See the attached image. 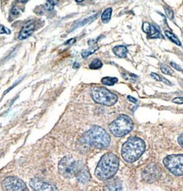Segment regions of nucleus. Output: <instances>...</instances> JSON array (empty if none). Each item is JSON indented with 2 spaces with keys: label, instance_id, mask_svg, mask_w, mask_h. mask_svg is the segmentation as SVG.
Here are the masks:
<instances>
[{
  "label": "nucleus",
  "instance_id": "1",
  "mask_svg": "<svg viewBox=\"0 0 183 191\" xmlns=\"http://www.w3.org/2000/svg\"><path fill=\"white\" fill-rule=\"evenodd\" d=\"M118 166L119 160L117 155L112 153L105 154L95 169V176L103 181L110 179L117 173Z\"/></svg>",
  "mask_w": 183,
  "mask_h": 191
},
{
  "label": "nucleus",
  "instance_id": "2",
  "mask_svg": "<svg viewBox=\"0 0 183 191\" xmlns=\"http://www.w3.org/2000/svg\"><path fill=\"white\" fill-rule=\"evenodd\" d=\"M145 143L139 137H130L122 146L121 155L128 163H133L142 156L145 150Z\"/></svg>",
  "mask_w": 183,
  "mask_h": 191
},
{
  "label": "nucleus",
  "instance_id": "3",
  "mask_svg": "<svg viewBox=\"0 0 183 191\" xmlns=\"http://www.w3.org/2000/svg\"><path fill=\"white\" fill-rule=\"evenodd\" d=\"M83 139L90 146L99 148H107L110 143V137L100 126H93L83 135Z\"/></svg>",
  "mask_w": 183,
  "mask_h": 191
},
{
  "label": "nucleus",
  "instance_id": "4",
  "mask_svg": "<svg viewBox=\"0 0 183 191\" xmlns=\"http://www.w3.org/2000/svg\"><path fill=\"white\" fill-rule=\"evenodd\" d=\"M133 123L132 119L125 115H121L109 126L110 132L116 137H123L132 130Z\"/></svg>",
  "mask_w": 183,
  "mask_h": 191
},
{
  "label": "nucleus",
  "instance_id": "5",
  "mask_svg": "<svg viewBox=\"0 0 183 191\" xmlns=\"http://www.w3.org/2000/svg\"><path fill=\"white\" fill-rule=\"evenodd\" d=\"M92 100L97 104L111 106L117 103L118 97L107 88L103 87H95L92 88L90 92Z\"/></svg>",
  "mask_w": 183,
  "mask_h": 191
},
{
  "label": "nucleus",
  "instance_id": "6",
  "mask_svg": "<svg viewBox=\"0 0 183 191\" xmlns=\"http://www.w3.org/2000/svg\"><path fill=\"white\" fill-rule=\"evenodd\" d=\"M81 169V162L71 156L63 157L59 164V171L65 178H72L76 176Z\"/></svg>",
  "mask_w": 183,
  "mask_h": 191
},
{
  "label": "nucleus",
  "instance_id": "7",
  "mask_svg": "<svg viewBox=\"0 0 183 191\" xmlns=\"http://www.w3.org/2000/svg\"><path fill=\"white\" fill-rule=\"evenodd\" d=\"M163 164L174 175H183V154L169 155L164 159Z\"/></svg>",
  "mask_w": 183,
  "mask_h": 191
},
{
  "label": "nucleus",
  "instance_id": "8",
  "mask_svg": "<svg viewBox=\"0 0 183 191\" xmlns=\"http://www.w3.org/2000/svg\"><path fill=\"white\" fill-rule=\"evenodd\" d=\"M2 187L6 190L23 191L28 190L27 186L23 180L17 177H8L2 182Z\"/></svg>",
  "mask_w": 183,
  "mask_h": 191
},
{
  "label": "nucleus",
  "instance_id": "9",
  "mask_svg": "<svg viewBox=\"0 0 183 191\" xmlns=\"http://www.w3.org/2000/svg\"><path fill=\"white\" fill-rule=\"evenodd\" d=\"M29 184L31 188L34 190H58L56 186L52 183L44 182L37 178L31 179Z\"/></svg>",
  "mask_w": 183,
  "mask_h": 191
},
{
  "label": "nucleus",
  "instance_id": "10",
  "mask_svg": "<svg viewBox=\"0 0 183 191\" xmlns=\"http://www.w3.org/2000/svg\"><path fill=\"white\" fill-rule=\"evenodd\" d=\"M159 170L156 165H149L143 172V178L148 182H152L156 180L157 177L160 175Z\"/></svg>",
  "mask_w": 183,
  "mask_h": 191
},
{
  "label": "nucleus",
  "instance_id": "11",
  "mask_svg": "<svg viewBox=\"0 0 183 191\" xmlns=\"http://www.w3.org/2000/svg\"><path fill=\"white\" fill-rule=\"evenodd\" d=\"M35 30V25L33 22H29L24 25L20 33L19 34V40H25V39L29 37L30 35L33 33V32Z\"/></svg>",
  "mask_w": 183,
  "mask_h": 191
},
{
  "label": "nucleus",
  "instance_id": "12",
  "mask_svg": "<svg viewBox=\"0 0 183 191\" xmlns=\"http://www.w3.org/2000/svg\"><path fill=\"white\" fill-rule=\"evenodd\" d=\"M77 178L81 183H86L90 179V174L87 170L86 169H81L77 173Z\"/></svg>",
  "mask_w": 183,
  "mask_h": 191
},
{
  "label": "nucleus",
  "instance_id": "13",
  "mask_svg": "<svg viewBox=\"0 0 183 191\" xmlns=\"http://www.w3.org/2000/svg\"><path fill=\"white\" fill-rule=\"evenodd\" d=\"M114 53L118 57H125L128 53V48L125 46H117L113 48Z\"/></svg>",
  "mask_w": 183,
  "mask_h": 191
},
{
  "label": "nucleus",
  "instance_id": "14",
  "mask_svg": "<svg viewBox=\"0 0 183 191\" xmlns=\"http://www.w3.org/2000/svg\"><path fill=\"white\" fill-rule=\"evenodd\" d=\"M105 188L108 190H120L122 189V186L121 182H118L117 179H114L109 182Z\"/></svg>",
  "mask_w": 183,
  "mask_h": 191
},
{
  "label": "nucleus",
  "instance_id": "15",
  "mask_svg": "<svg viewBox=\"0 0 183 191\" xmlns=\"http://www.w3.org/2000/svg\"><path fill=\"white\" fill-rule=\"evenodd\" d=\"M112 13V9L111 8H108L107 9H105L103 13H102L101 15L102 22L103 23H108L110 22V20L111 19Z\"/></svg>",
  "mask_w": 183,
  "mask_h": 191
},
{
  "label": "nucleus",
  "instance_id": "16",
  "mask_svg": "<svg viewBox=\"0 0 183 191\" xmlns=\"http://www.w3.org/2000/svg\"><path fill=\"white\" fill-rule=\"evenodd\" d=\"M118 82V79L117 77H106L102 79L101 82L104 85L106 86H113L116 83Z\"/></svg>",
  "mask_w": 183,
  "mask_h": 191
},
{
  "label": "nucleus",
  "instance_id": "17",
  "mask_svg": "<svg viewBox=\"0 0 183 191\" xmlns=\"http://www.w3.org/2000/svg\"><path fill=\"white\" fill-rule=\"evenodd\" d=\"M165 35H166V36L170 39L172 42H174V43H175V44H177L178 46H181V43H180V40H178V38L175 36L174 33H172L171 32L168 31V30L165 31Z\"/></svg>",
  "mask_w": 183,
  "mask_h": 191
},
{
  "label": "nucleus",
  "instance_id": "18",
  "mask_svg": "<svg viewBox=\"0 0 183 191\" xmlns=\"http://www.w3.org/2000/svg\"><path fill=\"white\" fill-rule=\"evenodd\" d=\"M97 16V15H94V16L90 17H88V18H86V19H83V20L81 21V22H79V23L76 24L75 25L73 26V29H72V30L75 29V28H79V27H81V26H84V25H86V24H87V23L90 22L91 21H92V20H94V19H96Z\"/></svg>",
  "mask_w": 183,
  "mask_h": 191
},
{
  "label": "nucleus",
  "instance_id": "19",
  "mask_svg": "<svg viewBox=\"0 0 183 191\" xmlns=\"http://www.w3.org/2000/svg\"><path fill=\"white\" fill-rule=\"evenodd\" d=\"M102 66H103V63L101 62V60L97 59H94V61H92L90 63L89 67L90 69L96 70V69H98V68H101Z\"/></svg>",
  "mask_w": 183,
  "mask_h": 191
},
{
  "label": "nucleus",
  "instance_id": "20",
  "mask_svg": "<svg viewBox=\"0 0 183 191\" xmlns=\"http://www.w3.org/2000/svg\"><path fill=\"white\" fill-rule=\"evenodd\" d=\"M97 49H98V46L90 48H89V49H86V50H83V51H82V52H81L82 57H83V58H86V57H87L90 56V55L93 54L95 51H97Z\"/></svg>",
  "mask_w": 183,
  "mask_h": 191
},
{
  "label": "nucleus",
  "instance_id": "21",
  "mask_svg": "<svg viewBox=\"0 0 183 191\" xmlns=\"http://www.w3.org/2000/svg\"><path fill=\"white\" fill-rule=\"evenodd\" d=\"M160 68H161L162 72H163L165 74H166V75H171L172 74L174 73V71L170 68V67L166 66V65H165V64H161L160 65Z\"/></svg>",
  "mask_w": 183,
  "mask_h": 191
},
{
  "label": "nucleus",
  "instance_id": "22",
  "mask_svg": "<svg viewBox=\"0 0 183 191\" xmlns=\"http://www.w3.org/2000/svg\"><path fill=\"white\" fill-rule=\"evenodd\" d=\"M164 8H165V13H166V15H167V17H168V18L170 19H171V20L173 19H174V17L173 10H172L171 8H169V7H166V6H165Z\"/></svg>",
  "mask_w": 183,
  "mask_h": 191
},
{
  "label": "nucleus",
  "instance_id": "23",
  "mask_svg": "<svg viewBox=\"0 0 183 191\" xmlns=\"http://www.w3.org/2000/svg\"><path fill=\"white\" fill-rule=\"evenodd\" d=\"M151 25H152V24H150L148 22H144L143 24V30L147 35L149 34V31H150Z\"/></svg>",
  "mask_w": 183,
  "mask_h": 191
},
{
  "label": "nucleus",
  "instance_id": "24",
  "mask_svg": "<svg viewBox=\"0 0 183 191\" xmlns=\"http://www.w3.org/2000/svg\"><path fill=\"white\" fill-rule=\"evenodd\" d=\"M3 33L9 35L11 33V31H10L8 28L5 27L4 26L0 25V34H3Z\"/></svg>",
  "mask_w": 183,
  "mask_h": 191
},
{
  "label": "nucleus",
  "instance_id": "25",
  "mask_svg": "<svg viewBox=\"0 0 183 191\" xmlns=\"http://www.w3.org/2000/svg\"><path fill=\"white\" fill-rule=\"evenodd\" d=\"M173 102L178 104H183V97H176L173 100Z\"/></svg>",
  "mask_w": 183,
  "mask_h": 191
},
{
  "label": "nucleus",
  "instance_id": "26",
  "mask_svg": "<svg viewBox=\"0 0 183 191\" xmlns=\"http://www.w3.org/2000/svg\"><path fill=\"white\" fill-rule=\"evenodd\" d=\"M171 65L174 67V68H175L176 70H178V71H181V72H183V70L181 68L180 66H179L178 64H176V63H174V62H171Z\"/></svg>",
  "mask_w": 183,
  "mask_h": 191
},
{
  "label": "nucleus",
  "instance_id": "27",
  "mask_svg": "<svg viewBox=\"0 0 183 191\" xmlns=\"http://www.w3.org/2000/svg\"><path fill=\"white\" fill-rule=\"evenodd\" d=\"M151 76H152L154 79H156L157 81H161L162 80V77H160L159 75H157L156 73H151Z\"/></svg>",
  "mask_w": 183,
  "mask_h": 191
},
{
  "label": "nucleus",
  "instance_id": "28",
  "mask_svg": "<svg viewBox=\"0 0 183 191\" xmlns=\"http://www.w3.org/2000/svg\"><path fill=\"white\" fill-rule=\"evenodd\" d=\"M178 141L179 144H180L181 146H182V147H183V133H182V134H181V135H180V137H178Z\"/></svg>",
  "mask_w": 183,
  "mask_h": 191
},
{
  "label": "nucleus",
  "instance_id": "29",
  "mask_svg": "<svg viewBox=\"0 0 183 191\" xmlns=\"http://www.w3.org/2000/svg\"><path fill=\"white\" fill-rule=\"evenodd\" d=\"M53 6L54 5H52V3H50V2H48L45 3V7H46V8L48 10H52V8H53Z\"/></svg>",
  "mask_w": 183,
  "mask_h": 191
},
{
  "label": "nucleus",
  "instance_id": "30",
  "mask_svg": "<svg viewBox=\"0 0 183 191\" xmlns=\"http://www.w3.org/2000/svg\"><path fill=\"white\" fill-rule=\"evenodd\" d=\"M19 13V10L17 9V7H13L12 9V13L13 15H17Z\"/></svg>",
  "mask_w": 183,
  "mask_h": 191
},
{
  "label": "nucleus",
  "instance_id": "31",
  "mask_svg": "<svg viewBox=\"0 0 183 191\" xmlns=\"http://www.w3.org/2000/svg\"><path fill=\"white\" fill-rule=\"evenodd\" d=\"M128 100L130 101H132V102H133V103H136V102H137V100H136V99L132 97H131V96H128Z\"/></svg>",
  "mask_w": 183,
  "mask_h": 191
},
{
  "label": "nucleus",
  "instance_id": "32",
  "mask_svg": "<svg viewBox=\"0 0 183 191\" xmlns=\"http://www.w3.org/2000/svg\"><path fill=\"white\" fill-rule=\"evenodd\" d=\"M59 0H48V2H50V3H52V5H55L59 2Z\"/></svg>",
  "mask_w": 183,
  "mask_h": 191
},
{
  "label": "nucleus",
  "instance_id": "33",
  "mask_svg": "<svg viewBox=\"0 0 183 191\" xmlns=\"http://www.w3.org/2000/svg\"><path fill=\"white\" fill-rule=\"evenodd\" d=\"M75 39H72V40H70L66 42V44H72L74 42H75Z\"/></svg>",
  "mask_w": 183,
  "mask_h": 191
},
{
  "label": "nucleus",
  "instance_id": "34",
  "mask_svg": "<svg viewBox=\"0 0 183 191\" xmlns=\"http://www.w3.org/2000/svg\"><path fill=\"white\" fill-rule=\"evenodd\" d=\"M17 1L19 2H22V3H24V2H26L27 1H29V0H17Z\"/></svg>",
  "mask_w": 183,
  "mask_h": 191
},
{
  "label": "nucleus",
  "instance_id": "35",
  "mask_svg": "<svg viewBox=\"0 0 183 191\" xmlns=\"http://www.w3.org/2000/svg\"><path fill=\"white\" fill-rule=\"evenodd\" d=\"M76 2H83V0H75Z\"/></svg>",
  "mask_w": 183,
  "mask_h": 191
},
{
  "label": "nucleus",
  "instance_id": "36",
  "mask_svg": "<svg viewBox=\"0 0 183 191\" xmlns=\"http://www.w3.org/2000/svg\"><path fill=\"white\" fill-rule=\"evenodd\" d=\"M0 126H1V125H0Z\"/></svg>",
  "mask_w": 183,
  "mask_h": 191
}]
</instances>
